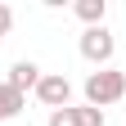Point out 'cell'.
<instances>
[{
    "mask_svg": "<svg viewBox=\"0 0 126 126\" xmlns=\"http://www.w3.org/2000/svg\"><path fill=\"white\" fill-rule=\"evenodd\" d=\"M23 108H27V94H18L14 86H5V81H0V122H14Z\"/></svg>",
    "mask_w": 126,
    "mask_h": 126,
    "instance_id": "cell-5",
    "label": "cell"
},
{
    "mask_svg": "<svg viewBox=\"0 0 126 126\" xmlns=\"http://www.w3.org/2000/svg\"><path fill=\"white\" fill-rule=\"evenodd\" d=\"M72 14L81 18L86 27H104V14H108V0H77Z\"/></svg>",
    "mask_w": 126,
    "mask_h": 126,
    "instance_id": "cell-6",
    "label": "cell"
},
{
    "mask_svg": "<svg viewBox=\"0 0 126 126\" xmlns=\"http://www.w3.org/2000/svg\"><path fill=\"white\" fill-rule=\"evenodd\" d=\"M36 99L50 108V113H59V108H72V81L63 72H45L36 81Z\"/></svg>",
    "mask_w": 126,
    "mask_h": 126,
    "instance_id": "cell-3",
    "label": "cell"
},
{
    "mask_svg": "<svg viewBox=\"0 0 126 126\" xmlns=\"http://www.w3.org/2000/svg\"><path fill=\"white\" fill-rule=\"evenodd\" d=\"M117 99H126V72L99 68V72L86 77V104H90V108H99V113H104V108L117 104Z\"/></svg>",
    "mask_w": 126,
    "mask_h": 126,
    "instance_id": "cell-1",
    "label": "cell"
},
{
    "mask_svg": "<svg viewBox=\"0 0 126 126\" xmlns=\"http://www.w3.org/2000/svg\"><path fill=\"white\" fill-rule=\"evenodd\" d=\"M72 117H77V126H104V113H99V108H90V104H77Z\"/></svg>",
    "mask_w": 126,
    "mask_h": 126,
    "instance_id": "cell-7",
    "label": "cell"
},
{
    "mask_svg": "<svg viewBox=\"0 0 126 126\" xmlns=\"http://www.w3.org/2000/svg\"><path fill=\"white\" fill-rule=\"evenodd\" d=\"M45 126H77V117H72V108H59V113H50Z\"/></svg>",
    "mask_w": 126,
    "mask_h": 126,
    "instance_id": "cell-8",
    "label": "cell"
},
{
    "mask_svg": "<svg viewBox=\"0 0 126 126\" xmlns=\"http://www.w3.org/2000/svg\"><path fill=\"white\" fill-rule=\"evenodd\" d=\"M113 54H117V41L108 27H86L81 32V59L94 63V68H113Z\"/></svg>",
    "mask_w": 126,
    "mask_h": 126,
    "instance_id": "cell-2",
    "label": "cell"
},
{
    "mask_svg": "<svg viewBox=\"0 0 126 126\" xmlns=\"http://www.w3.org/2000/svg\"><path fill=\"white\" fill-rule=\"evenodd\" d=\"M9 27H14V9L0 0V41H5V32H9Z\"/></svg>",
    "mask_w": 126,
    "mask_h": 126,
    "instance_id": "cell-9",
    "label": "cell"
},
{
    "mask_svg": "<svg viewBox=\"0 0 126 126\" xmlns=\"http://www.w3.org/2000/svg\"><path fill=\"white\" fill-rule=\"evenodd\" d=\"M41 68H36V63H32V59H18V63H14V68H9V77H5V86H14V90H18V94H27V90H36V81H41Z\"/></svg>",
    "mask_w": 126,
    "mask_h": 126,
    "instance_id": "cell-4",
    "label": "cell"
}]
</instances>
